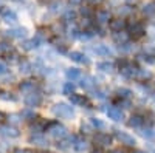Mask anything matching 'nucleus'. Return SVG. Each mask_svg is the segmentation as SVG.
I'll return each instance as SVG.
<instances>
[{
	"instance_id": "2f4dec72",
	"label": "nucleus",
	"mask_w": 155,
	"mask_h": 153,
	"mask_svg": "<svg viewBox=\"0 0 155 153\" xmlns=\"http://www.w3.org/2000/svg\"><path fill=\"white\" fill-rule=\"evenodd\" d=\"M20 68H22V71H23V73H28V71H30V63L23 62L22 65H20Z\"/></svg>"
},
{
	"instance_id": "c756f323",
	"label": "nucleus",
	"mask_w": 155,
	"mask_h": 153,
	"mask_svg": "<svg viewBox=\"0 0 155 153\" xmlns=\"http://www.w3.org/2000/svg\"><path fill=\"white\" fill-rule=\"evenodd\" d=\"M33 87H34V84H33V82H25V84H22V85H20L22 90H31Z\"/></svg>"
},
{
	"instance_id": "cd10ccee",
	"label": "nucleus",
	"mask_w": 155,
	"mask_h": 153,
	"mask_svg": "<svg viewBox=\"0 0 155 153\" xmlns=\"http://www.w3.org/2000/svg\"><path fill=\"white\" fill-rule=\"evenodd\" d=\"M141 135H143L144 138H153L155 135H153V132L150 130V129H143V132H141Z\"/></svg>"
},
{
	"instance_id": "79ce46f5",
	"label": "nucleus",
	"mask_w": 155,
	"mask_h": 153,
	"mask_svg": "<svg viewBox=\"0 0 155 153\" xmlns=\"http://www.w3.org/2000/svg\"><path fill=\"white\" fill-rule=\"evenodd\" d=\"M153 97H155V96H153Z\"/></svg>"
},
{
	"instance_id": "412c9836",
	"label": "nucleus",
	"mask_w": 155,
	"mask_h": 153,
	"mask_svg": "<svg viewBox=\"0 0 155 153\" xmlns=\"http://www.w3.org/2000/svg\"><path fill=\"white\" fill-rule=\"evenodd\" d=\"M127 39H129V36H127L126 33H123V31L115 33V40H116V42H120V43H126V42H127Z\"/></svg>"
},
{
	"instance_id": "9b49d317",
	"label": "nucleus",
	"mask_w": 155,
	"mask_h": 153,
	"mask_svg": "<svg viewBox=\"0 0 155 153\" xmlns=\"http://www.w3.org/2000/svg\"><path fill=\"white\" fill-rule=\"evenodd\" d=\"M95 141L99 145H109L110 144V136L109 135H104V133H99V135L95 136Z\"/></svg>"
},
{
	"instance_id": "0eeeda50",
	"label": "nucleus",
	"mask_w": 155,
	"mask_h": 153,
	"mask_svg": "<svg viewBox=\"0 0 155 153\" xmlns=\"http://www.w3.org/2000/svg\"><path fill=\"white\" fill-rule=\"evenodd\" d=\"M25 102H27V105L28 107H37L39 104L42 102V97H41V94H30L27 99H25Z\"/></svg>"
},
{
	"instance_id": "b1692460",
	"label": "nucleus",
	"mask_w": 155,
	"mask_h": 153,
	"mask_svg": "<svg viewBox=\"0 0 155 153\" xmlns=\"http://www.w3.org/2000/svg\"><path fill=\"white\" fill-rule=\"evenodd\" d=\"M74 148L78 151H84V150H87V142L85 141H76L74 142Z\"/></svg>"
},
{
	"instance_id": "c9c22d12",
	"label": "nucleus",
	"mask_w": 155,
	"mask_h": 153,
	"mask_svg": "<svg viewBox=\"0 0 155 153\" xmlns=\"http://www.w3.org/2000/svg\"><path fill=\"white\" fill-rule=\"evenodd\" d=\"M88 2H90V3H95V5H98V3H101V2H102V0H88Z\"/></svg>"
},
{
	"instance_id": "58836bf2",
	"label": "nucleus",
	"mask_w": 155,
	"mask_h": 153,
	"mask_svg": "<svg viewBox=\"0 0 155 153\" xmlns=\"http://www.w3.org/2000/svg\"><path fill=\"white\" fill-rule=\"evenodd\" d=\"M135 153H146V151H141V150H137Z\"/></svg>"
},
{
	"instance_id": "ddd939ff",
	"label": "nucleus",
	"mask_w": 155,
	"mask_h": 153,
	"mask_svg": "<svg viewBox=\"0 0 155 153\" xmlns=\"http://www.w3.org/2000/svg\"><path fill=\"white\" fill-rule=\"evenodd\" d=\"M81 87L87 88V90H92V88L95 87V79L90 78V76H84L82 81H81Z\"/></svg>"
},
{
	"instance_id": "393cba45",
	"label": "nucleus",
	"mask_w": 155,
	"mask_h": 153,
	"mask_svg": "<svg viewBox=\"0 0 155 153\" xmlns=\"http://www.w3.org/2000/svg\"><path fill=\"white\" fill-rule=\"evenodd\" d=\"M118 94H120L121 97H130V96H132V91L127 90V88H120V90H118Z\"/></svg>"
},
{
	"instance_id": "dca6fc26",
	"label": "nucleus",
	"mask_w": 155,
	"mask_h": 153,
	"mask_svg": "<svg viewBox=\"0 0 155 153\" xmlns=\"http://www.w3.org/2000/svg\"><path fill=\"white\" fill-rule=\"evenodd\" d=\"M96 68L101 70V71H104V73H112L113 71V63H110V62H101V63L96 65Z\"/></svg>"
},
{
	"instance_id": "f704fd0d",
	"label": "nucleus",
	"mask_w": 155,
	"mask_h": 153,
	"mask_svg": "<svg viewBox=\"0 0 155 153\" xmlns=\"http://www.w3.org/2000/svg\"><path fill=\"white\" fill-rule=\"evenodd\" d=\"M5 71H6V67L3 65V63H0V74H3Z\"/></svg>"
},
{
	"instance_id": "f03ea898",
	"label": "nucleus",
	"mask_w": 155,
	"mask_h": 153,
	"mask_svg": "<svg viewBox=\"0 0 155 153\" xmlns=\"http://www.w3.org/2000/svg\"><path fill=\"white\" fill-rule=\"evenodd\" d=\"M48 132H50V136H53V138H64L67 135V130H65V127L64 125H59L58 122H54V124H51L50 125V129H48Z\"/></svg>"
},
{
	"instance_id": "c85d7f7f",
	"label": "nucleus",
	"mask_w": 155,
	"mask_h": 153,
	"mask_svg": "<svg viewBox=\"0 0 155 153\" xmlns=\"http://www.w3.org/2000/svg\"><path fill=\"white\" fill-rule=\"evenodd\" d=\"M9 49H11V46L8 43H5V42L0 43V53H6V51H9Z\"/></svg>"
},
{
	"instance_id": "473e14b6",
	"label": "nucleus",
	"mask_w": 155,
	"mask_h": 153,
	"mask_svg": "<svg viewBox=\"0 0 155 153\" xmlns=\"http://www.w3.org/2000/svg\"><path fill=\"white\" fill-rule=\"evenodd\" d=\"M73 17H74V12H73V11H68L67 14H65V19H67V20H70V19H73Z\"/></svg>"
},
{
	"instance_id": "4c0bfd02",
	"label": "nucleus",
	"mask_w": 155,
	"mask_h": 153,
	"mask_svg": "<svg viewBox=\"0 0 155 153\" xmlns=\"http://www.w3.org/2000/svg\"><path fill=\"white\" fill-rule=\"evenodd\" d=\"M71 2H73V3H79V0H71Z\"/></svg>"
},
{
	"instance_id": "ea45409f",
	"label": "nucleus",
	"mask_w": 155,
	"mask_h": 153,
	"mask_svg": "<svg viewBox=\"0 0 155 153\" xmlns=\"http://www.w3.org/2000/svg\"><path fill=\"white\" fill-rule=\"evenodd\" d=\"M129 2H137V0H129Z\"/></svg>"
},
{
	"instance_id": "7c9ffc66",
	"label": "nucleus",
	"mask_w": 155,
	"mask_h": 153,
	"mask_svg": "<svg viewBox=\"0 0 155 153\" xmlns=\"http://www.w3.org/2000/svg\"><path fill=\"white\" fill-rule=\"evenodd\" d=\"M92 124H93V127H96V129H102V127H104V124H102L101 121H98V119H92Z\"/></svg>"
},
{
	"instance_id": "4be33fe9",
	"label": "nucleus",
	"mask_w": 155,
	"mask_h": 153,
	"mask_svg": "<svg viewBox=\"0 0 155 153\" xmlns=\"http://www.w3.org/2000/svg\"><path fill=\"white\" fill-rule=\"evenodd\" d=\"M3 19H5V22H11V23H14L16 20H17V16L14 14L12 11H5V16H3Z\"/></svg>"
},
{
	"instance_id": "39448f33",
	"label": "nucleus",
	"mask_w": 155,
	"mask_h": 153,
	"mask_svg": "<svg viewBox=\"0 0 155 153\" xmlns=\"http://www.w3.org/2000/svg\"><path fill=\"white\" fill-rule=\"evenodd\" d=\"M107 116L113 121H121L123 119V111L118 107H109L107 110Z\"/></svg>"
},
{
	"instance_id": "20e7f679",
	"label": "nucleus",
	"mask_w": 155,
	"mask_h": 153,
	"mask_svg": "<svg viewBox=\"0 0 155 153\" xmlns=\"http://www.w3.org/2000/svg\"><path fill=\"white\" fill-rule=\"evenodd\" d=\"M116 138L121 141V144H126V145H129V147H134L137 142H135V138L134 136H130L129 133H126V132H116Z\"/></svg>"
},
{
	"instance_id": "72a5a7b5",
	"label": "nucleus",
	"mask_w": 155,
	"mask_h": 153,
	"mask_svg": "<svg viewBox=\"0 0 155 153\" xmlns=\"http://www.w3.org/2000/svg\"><path fill=\"white\" fill-rule=\"evenodd\" d=\"M95 97L102 99V97H104V93H102V91H96V93H95Z\"/></svg>"
},
{
	"instance_id": "7ed1b4c3",
	"label": "nucleus",
	"mask_w": 155,
	"mask_h": 153,
	"mask_svg": "<svg viewBox=\"0 0 155 153\" xmlns=\"http://www.w3.org/2000/svg\"><path fill=\"white\" fill-rule=\"evenodd\" d=\"M90 51H92L93 54H98V56H102V57H106V56H112V49L107 46V45H95L90 48Z\"/></svg>"
},
{
	"instance_id": "423d86ee",
	"label": "nucleus",
	"mask_w": 155,
	"mask_h": 153,
	"mask_svg": "<svg viewBox=\"0 0 155 153\" xmlns=\"http://www.w3.org/2000/svg\"><path fill=\"white\" fill-rule=\"evenodd\" d=\"M138 70H140V68H137V67L126 65V67H123V68H121V73L126 76V78H130V79H134V78H137Z\"/></svg>"
},
{
	"instance_id": "aec40b11",
	"label": "nucleus",
	"mask_w": 155,
	"mask_h": 153,
	"mask_svg": "<svg viewBox=\"0 0 155 153\" xmlns=\"http://www.w3.org/2000/svg\"><path fill=\"white\" fill-rule=\"evenodd\" d=\"M96 19H98L99 23H106V22L110 20V14H109L107 11H99L98 14H96Z\"/></svg>"
},
{
	"instance_id": "4468645a",
	"label": "nucleus",
	"mask_w": 155,
	"mask_h": 153,
	"mask_svg": "<svg viewBox=\"0 0 155 153\" xmlns=\"http://www.w3.org/2000/svg\"><path fill=\"white\" fill-rule=\"evenodd\" d=\"M124 20H121V19H118V20H112V23H110V30L112 31H115V33H118V31H121L123 28H124Z\"/></svg>"
},
{
	"instance_id": "e433bc0d",
	"label": "nucleus",
	"mask_w": 155,
	"mask_h": 153,
	"mask_svg": "<svg viewBox=\"0 0 155 153\" xmlns=\"http://www.w3.org/2000/svg\"><path fill=\"white\" fill-rule=\"evenodd\" d=\"M110 153H123L121 150H113V151H110Z\"/></svg>"
},
{
	"instance_id": "a878e982",
	"label": "nucleus",
	"mask_w": 155,
	"mask_h": 153,
	"mask_svg": "<svg viewBox=\"0 0 155 153\" xmlns=\"http://www.w3.org/2000/svg\"><path fill=\"white\" fill-rule=\"evenodd\" d=\"M37 43H39V40H28L23 46H25V49H33V48L37 46Z\"/></svg>"
},
{
	"instance_id": "a19ab883",
	"label": "nucleus",
	"mask_w": 155,
	"mask_h": 153,
	"mask_svg": "<svg viewBox=\"0 0 155 153\" xmlns=\"http://www.w3.org/2000/svg\"><path fill=\"white\" fill-rule=\"evenodd\" d=\"M95 153H98V151H95Z\"/></svg>"
},
{
	"instance_id": "1a4fd4ad",
	"label": "nucleus",
	"mask_w": 155,
	"mask_h": 153,
	"mask_svg": "<svg viewBox=\"0 0 155 153\" xmlns=\"http://www.w3.org/2000/svg\"><path fill=\"white\" fill-rule=\"evenodd\" d=\"M65 74H67V78H68L71 82H73V81H78V79L82 76V74H81V70H78V68H70V70H67Z\"/></svg>"
},
{
	"instance_id": "f8f14e48",
	"label": "nucleus",
	"mask_w": 155,
	"mask_h": 153,
	"mask_svg": "<svg viewBox=\"0 0 155 153\" xmlns=\"http://www.w3.org/2000/svg\"><path fill=\"white\" fill-rule=\"evenodd\" d=\"M0 133L5 136H11V138L19 136V132L16 129H12V127H0Z\"/></svg>"
},
{
	"instance_id": "f3484780",
	"label": "nucleus",
	"mask_w": 155,
	"mask_h": 153,
	"mask_svg": "<svg viewBox=\"0 0 155 153\" xmlns=\"http://www.w3.org/2000/svg\"><path fill=\"white\" fill-rule=\"evenodd\" d=\"M132 34H134V37H137V39L143 36V34H144V28H143V25H141V23H135L134 27H132Z\"/></svg>"
},
{
	"instance_id": "a211bd4d",
	"label": "nucleus",
	"mask_w": 155,
	"mask_h": 153,
	"mask_svg": "<svg viewBox=\"0 0 155 153\" xmlns=\"http://www.w3.org/2000/svg\"><path fill=\"white\" fill-rule=\"evenodd\" d=\"M150 78H152V73L149 70H138V74H137L138 81H147Z\"/></svg>"
},
{
	"instance_id": "6e6552de",
	"label": "nucleus",
	"mask_w": 155,
	"mask_h": 153,
	"mask_svg": "<svg viewBox=\"0 0 155 153\" xmlns=\"http://www.w3.org/2000/svg\"><path fill=\"white\" fill-rule=\"evenodd\" d=\"M70 59L71 60H74V62H79V63H90V60L82 54V53H79V51H73V53H70Z\"/></svg>"
},
{
	"instance_id": "bb28decb",
	"label": "nucleus",
	"mask_w": 155,
	"mask_h": 153,
	"mask_svg": "<svg viewBox=\"0 0 155 153\" xmlns=\"http://www.w3.org/2000/svg\"><path fill=\"white\" fill-rule=\"evenodd\" d=\"M73 84L71 82H68V84H65V87H64V93H65V94H71L73 93Z\"/></svg>"
},
{
	"instance_id": "6ab92c4d",
	"label": "nucleus",
	"mask_w": 155,
	"mask_h": 153,
	"mask_svg": "<svg viewBox=\"0 0 155 153\" xmlns=\"http://www.w3.org/2000/svg\"><path fill=\"white\" fill-rule=\"evenodd\" d=\"M70 100L73 102L74 105H84L87 104V99L82 96H78V94H70Z\"/></svg>"
},
{
	"instance_id": "f257e3e1",
	"label": "nucleus",
	"mask_w": 155,
	"mask_h": 153,
	"mask_svg": "<svg viewBox=\"0 0 155 153\" xmlns=\"http://www.w3.org/2000/svg\"><path fill=\"white\" fill-rule=\"evenodd\" d=\"M53 111H54L56 116L64 118V119H71V118L74 116L73 107H70V105H67V104H58V105H54Z\"/></svg>"
},
{
	"instance_id": "2eb2a0df",
	"label": "nucleus",
	"mask_w": 155,
	"mask_h": 153,
	"mask_svg": "<svg viewBox=\"0 0 155 153\" xmlns=\"http://www.w3.org/2000/svg\"><path fill=\"white\" fill-rule=\"evenodd\" d=\"M9 37H16V39H20V37H25V34H27V30L25 28H19V30H11L6 33Z\"/></svg>"
},
{
	"instance_id": "5701e85b",
	"label": "nucleus",
	"mask_w": 155,
	"mask_h": 153,
	"mask_svg": "<svg viewBox=\"0 0 155 153\" xmlns=\"http://www.w3.org/2000/svg\"><path fill=\"white\" fill-rule=\"evenodd\" d=\"M143 12L146 16H155V3H147L143 9Z\"/></svg>"
},
{
	"instance_id": "9d476101",
	"label": "nucleus",
	"mask_w": 155,
	"mask_h": 153,
	"mask_svg": "<svg viewBox=\"0 0 155 153\" xmlns=\"http://www.w3.org/2000/svg\"><path fill=\"white\" fill-rule=\"evenodd\" d=\"M144 119L140 116V114H134V116L130 118V121H129V125L130 127H135V129H140L141 125H143Z\"/></svg>"
}]
</instances>
